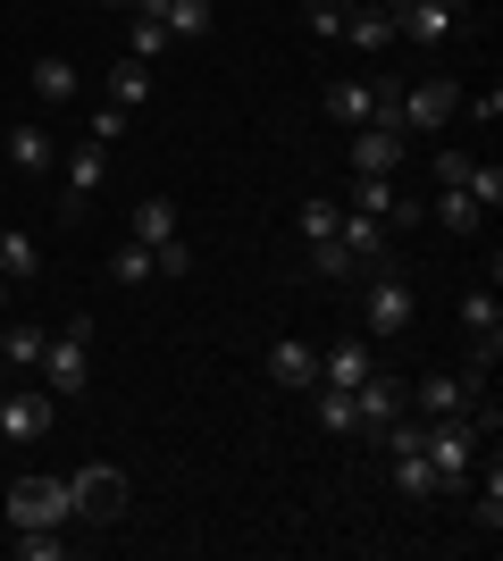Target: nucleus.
<instances>
[{
	"mask_svg": "<svg viewBox=\"0 0 503 561\" xmlns=\"http://www.w3.org/2000/svg\"><path fill=\"white\" fill-rule=\"evenodd\" d=\"M411 420H420V411H411ZM479 453H487V436H479L470 411H454V420H420V461L436 469V486H445V494L479 478Z\"/></svg>",
	"mask_w": 503,
	"mask_h": 561,
	"instance_id": "f257e3e1",
	"label": "nucleus"
},
{
	"mask_svg": "<svg viewBox=\"0 0 503 561\" xmlns=\"http://www.w3.org/2000/svg\"><path fill=\"white\" fill-rule=\"evenodd\" d=\"M411 328H420V294H411V277L386 260V268L361 277V335H411Z\"/></svg>",
	"mask_w": 503,
	"mask_h": 561,
	"instance_id": "f03ea898",
	"label": "nucleus"
},
{
	"mask_svg": "<svg viewBox=\"0 0 503 561\" xmlns=\"http://www.w3.org/2000/svg\"><path fill=\"white\" fill-rule=\"evenodd\" d=\"M84 377H93V319L76 310L68 328H50V344H43V394L76 402V394H84Z\"/></svg>",
	"mask_w": 503,
	"mask_h": 561,
	"instance_id": "7ed1b4c3",
	"label": "nucleus"
},
{
	"mask_svg": "<svg viewBox=\"0 0 503 561\" xmlns=\"http://www.w3.org/2000/svg\"><path fill=\"white\" fill-rule=\"evenodd\" d=\"M386 18H395V43H411V50H454L470 9H454V0H386Z\"/></svg>",
	"mask_w": 503,
	"mask_h": 561,
	"instance_id": "20e7f679",
	"label": "nucleus"
},
{
	"mask_svg": "<svg viewBox=\"0 0 503 561\" xmlns=\"http://www.w3.org/2000/svg\"><path fill=\"white\" fill-rule=\"evenodd\" d=\"M68 512H76V519H93V528L126 519V469H118V461H84V469H68Z\"/></svg>",
	"mask_w": 503,
	"mask_h": 561,
	"instance_id": "39448f33",
	"label": "nucleus"
},
{
	"mask_svg": "<svg viewBox=\"0 0 503 561\" xmlns=\"http://www.w3.org/2000/svg\"><path fill=\"white\" fill-rule=\"evenodd\" d=\"M395 117H403V135H445V126L461 117V84L454 76H420V84H403Z\"/></svg>",
	"mask_w": 503,
	"mask_h": 561,
	"instance_id": "423d86ee",
	"label": "nucleus"
},
{
	"mask_svg": "<svg viewBox=\"0 0 503 561\" xmlns=\"http://www.w3.org/2000/svg\"><path fill=\"white\" fill-rule=\"evenodd\" d=\"M101 185H110V151H101V142H76L68 160H59V218H84L101 202Z\"/></svg>",
	"mask_w": 503,
	"mask_h": 561,
	"instance_id": "0eeeda50",
	"label": "nucleus"
},
{
	"mask_svg": "<svg viewBox=\"0 0 503 561\" xmlns=\"http://www.w3.org/2000/svg\"><path fill=\"white\" fill-rule=\"evenodd\" d=\"M9 528H76L68 478H18L9 486Z\"/></svg>",
	"mask_w": 503,
	"mask_h": 561,
	"instance_id": "6e6552de",
	"label": "nucleus"
},
{
	"mask_svg": "<svg viewBox=\"0 0 503 561\" xmlns=\"http://www.w3.org/2000/svg\"><path fill=\"white\" fill-rule=\"evenodd\" d=\"M50 427H59V394H43V386L0 394V445H43Z\"/></svg>",
	"mask_w": 503,
	"mask_h": 561,
	"instance_id": "1a4fd4ad",
	"label": "nucleus"
},
{
	"mask_svg": "<svg viewBox=\"0 0 503 561\" xmlns=\"http://www.w3.org/2000/svg\"><path fill=\"white\" fill-rule=\"evenodd\" d=\"M411 411V377H395V369H369L353 386V420H361V436H378L386 420H403Z\"/></svg>",
	"mask_w": 503,
	"mask_h": 561,
	"instance_id": "9d476101",
	"label": "nucleus"
},
{
	"mask_svg": "<svg viewBox=\"0 0 503 561\" xmlns=\"http://www.w3.org/2000/svg\"><path fill=\"white\" fill-rule=\"evenodd\" d=\"M335 243H344V260H353V277H369V268L395 260V227L369 218V210H344V218H335Z\"/></svg>",
	"mask_w": 503,
	"mask_h": 561,
	"instance_id": "9b49d317",
	"label": "nucleus"
},
{
	"mask_svg": "<svg viewBox=\"0 0 503 561\" xmlns=\"http://www.w3.org/2000/svg\"><path fill=\"white\" fill-rule=\"evenodd\" d=\"M328 117L344 126V135H353V126H378V117H386V126H403V117L378 101V76H344V84H328Z\"/></svg>",
	"mask_w": 503,
	"mask_h": 561,
	"instance_id": "f8f14e48",
	"label": "nucleus"
},
{
	"mask_svg": "<svg viewBox=\"0 0 503 561\" xmlns=\"http://www.w3.org/2000/svg\"><path fill=\"white\" fill-rule=\"evenodd\" d=\"M353 210H369V218H386V227L403 234V227H420L428 218V202H411L395 176H353Z\"/></svg>",
	"mask_w": 503,
	"mask_h": 561,
	"instance_id": "ddd939ff",
	"label": "nucleus"
},
{
	"mask_svg": "<svg viewBox=\"0 0 503 561\" xmlns=\"http://www.w3.org/2000/svg\"><path fill=\"white\" fill-rule=\"evenodd\" d=\"M403 151H411V135L403 126H353V176H395L403 168Z\"/></svg>",
	"mask_w": 503,
	"mask_h": 561,
	"instance_id": "4468645a",
	"label": "nucleus"
},
{
	"mask_svg": "<svg viewBox=\"0 0 503 561\" xmlns=\"http://www.w3.org/2000/svg\"><path fill=\"white\" fill-rule=\"evenodd\" d=\"M479 394H487V386H470L461 369H436V377L411 386V411H420V420H454V411H470Z\"/></svg>",
	"mask_w": 503,
	"mask_h": 561,
	"instance_id": "2eb2a0df",
	"label": "nucleus"
},
{
	"mask_svg": "<svg viewBox=\"0 0 503 561\" xmlns=\"http://www.w3.org/2000/svg\"><path fill=\"white\" fill-rule=\"evenodd\" d=\"M268 386H286V394H311V386H319V352L302 344V335H277V344H268Z\"/></svg>",
	"mask_w": 503,
	"mask_h": 561,
	"instance_id": "dca6fc26",
	"label": "nucleus"
},
{
	"mask_svg": "<svg viewBox=\"0 0 503 561\" xmlns=\"http://www.w3.org/2000/svg\"><path fill=\"white\" fill-rule=\"evenodd\" d=\"M335 43H353L361 59H386L395 50V18H386V0H361V9H344V34Z\"/></svg>",
	"mask_w": 503,
	"mask_h": 561,
	"instance_id": "f3484780",
	"label": "nucleus"
},
{
	"mask_svg": "<svg viewBox=\"0 0 503 561\" xmlns=\"http://www.w3.org/2000/svg\"><path fill=\"white\" fill-rule=\"evenodd\" d=\"M25 84H34V101H43V110H68V101L84 93V76H76V59H59V50H43V59L25 68Z\"/></svg>",
	"mask_w": 503,
	"mask_h": 561,
	"instance_id": "a211bd4d",
	"label": "nucleus"
},
{
	"mask_svg": "<svg viewBox=\"0 0 503 561\" xmlns=\"http://www.w3.org/2000/svg\"><path fill=\"white\" fill-rule=\"evenodd\" d=\"M428 218H436L445 234H454V243H470V234L487 227V210H479V202H470L461 185H436V193H428Z\"/></svg>",
	"mask_w": 503,
	"mask_h": 561,
	"instance_id": "6ab92c4d",
	"label": "nucleus"
},
{
	"mask_svg": "<svg viewBox=\"0 0 503 561\" xmlns=\"http://www.w3.org/2000/svg\"><path fill=\"white\" fill-rule=\"evenodd\" d=\"M369 369H378V360H369V335H344V344L319 352V386H361Z\"/></svg>",
	"mask_w": 503,
	"mask_h": 561,
	"instance_id": "aec40b11",
	"label": "nucleus"
},
{
	"mask_svg": "<svg viewBox=\"0 0 503 561\" xmlns=\"http://www.w3.org/2000/svg\"><path fill=\"white\" fill-rule=\"evenodd\" d=\"M9 168H18V176H50V168H59V135H50V126H18V135H9Z\"/></svg>",
	"mask_w": 503,
	"mask_h": 561,
	"instance_id": "412c9836",
	"label": "nucleus"
},
{
	"mask_svg": "<svg viewBox=\"0 0 503 561\" xmlns=\"http://www.w3.org/2000/svg\"><path fill=\"white\" fill-rule=\"evenodd\" d=\"M126 234H135V243H168V234H185V218H176V202H168V193H144Z\"/></svg>",
	"mask_w": 503,
	"mask_h": 561,
	"instance_id": "4be33fe9",
	"label": "nucleus"
},
{
	"mask_svg": "<svg viewBox=\"0 0 503 561\" xmlns=\"http://www.w3.org/2000/svg\"><path fill=\"white\" fill-rule=\"evenodd\" d=\"M0 277H43V234H25V227H0Z\"/></svg>",
	"mask_w": 503,
	"mask_h": 561,
	"instance_id": "5701e85b",
	"label": "nucleus"
},
{
	"mask_svg": "<svg viewBox=\"0 0 503 561\" xmlns=\"http://www.w3.org/2000/svg\"><path fill=\"white\" fill-rule=\"evenodd\" d=\"M461 335H470V344L503 335V302H495V285H470V294H461Z\"/></svg>",
	"mask_w": 503,
	"mask_h": 561,
	"instance_id": "b1692460",
	"label": "nucleus"
},
{
	"mask_svg": "<svg viewBox=\"0 0 503 561\" xmlns=\"http://www.w3.org/2000/svg\"><path fill=\"white\" fill-rule=\"evenodd\" d=\"M43 344H50V328H0V360H9V377H25V369H43Z\"/></svg>",
	"mask_w": 503,
	"mask_h": 561,
	"instance_id": "393cba45",
	"label": "nucleus"
},
{
	"mask_svg": "<svg viewBox=\"0 0 503 561\" xmlns=\"http://www.w3.org/2000/svg\"><path fill=\"white\" fill-rule=\"evenodd\" d=\"M168 50H176V34H168L151 9H135V25H126V59H144V68H151V59H168Z\"/></svg>",
	"mask_w": 503,
	"mask_h": 561,
	"instance_id": "a878e982",
	"label": "nucleus"
},
{
	"mask_svg": "<svg viewBox=\"0 0 503 561\" xmlns=\"http://www.w3.org/2000/svg\"><path fill=\"white\" fill-rule=\"evenodd\" d=\"M386 461H395V494H403V503H436V494H445V486H436V469L420 461V453H386Z\"/></svg>",
	"mask_w": 503,
	"mask_h": 561,
	"instance_id": "bb28decb",
	"label": "nucleus"
},
{
	"mask_svg": "<svg viewBox=\"0 0 503 561\" xmlns=\"http://www.w3.org/2000/svg\"><path fill=\"white\" fill-rule=\"evenodd\" d=\"M110 101H118L126 117L151 101V68H144V59H118V68H110Z\"/></svg>",
	"mask_w": 503,
	"mask_h": 561,
	"instance_id": "cd10ccee",
	"label": "nucleus"
},
{
	"mask_svg": "<svg viewBox=\"0 0 503 561\" xmlns=\"http://www.w3.org/2000/svg\"><path fill=\"white\" fill-rule=\"evenodd\" d=\"M470 528L479 537H503V469L487 461V478H479V503H470Z\"/></svg>",
	"mask_w": 503,
	"mask_h": 561,
	"instance_id": "c85d7f7f",
	"label": "nucleus"
},
{
	"mask_svg": "<svg viewBox=\"0 0 503 561\" xmlns=\"http://www.w3.org/2000/svg\"><path fill=\"white\" fill-rule=\"evenodd\" d=\"M101 268H110V285H151V243H135V234H126Z\"/></svg>",
	"mask_w": 503,
	"mask_h": 561,
	"instance_id": "c756f323",
	"label": "nucleus"
},
{
	"mask_svg": "<svg viewBox=\"0 0 503 561\" xmlns=\"http://www.w3.org/2000/svg\"><path fill=\"white\" fill-rule=\"evenodd\" d=\"M461 193H470L479 210H503V168H495V160H470V176H461Z\"/></svg>",
	"mask_w": 503,
	"mask_h": 561,
	"instance_id": "7c9ffc66",
	"label": "nucleus"
},
{
	"mask_svg": "<svg viewBox=\"0 0 503 561\" xmlns=\"http://www.w3.org/2000/svg\"><path fill=\"white\" fill-rule=\"evenodd\" d=\"M18 553L25 561H68V528H18Z\"/></svg>",
	"mask_w": 503,
	"mask_h": 561,
	"instance_id": "2f4dec72",
	"label": "nucleus"
},
{
	"mask_svg": "<svg viewBox=\"0 0 503 561\" xmlns=\"http://www.w3.org/2000/svg\"><path fill=\"white\" fill-rule=\"evenodd\" d=\"M335 218H344V202H302V210H294V234L319 243V234H335Z\"/></svg>",
	"mask_w": 503,
	"mask_h": 561,
	"instance_id": "473e14b6",
	"label": "nucleus"
},
{
	"mask_svg": "<svg viewBox=\"0 0 503 561\" xmlns=\"http://www.w3.org/2000/svg\"><path fill=\"white\" fill-rule=\"evenodd\" d=\"M151 277H193V243H185V234L151 243Z\"/></svg>",
	"mask_w": 503,
	"mask_h": 561,
	"instance_id": "72a5a7b5",
	"label": "nucleus"
},
{
	"mask_svg": "<svg viewBox=\"0 0 503 561\" xmlns=\"http://www.w3.org/2000/svg\"><path fill=\"white\" fill-rule=\"evenodd\" d=\"M84 142H101V151H118V142H126V110H118V101H101V110H93V135H84Z\"/></svg>",
	"mask_w": 503,
	"mask_h": 561,
	"instance_id": "f704fd0d",
	"label": "nucleus"
},
{
	"mask_svg": "<svg viewBox=\"0 0 503 561\" xmlns=\"http://www.w3.org/2000/svg\"><path fill=\"white\" fill-rule=\"evenodd\" d=\"M302 25H311L319 43H335V34H344V9H335V0H311V9H302Z\"/></svg>",
	"mask_w": 503,
	"mask_h": 561,
	"instance_id": "c9c22d12",
	"label": "nucleus"
},
{
	"mask_svg": "<svg viewBox=\"0 0 503 561\" xmlns=\"http://www.w3.org/2000/svg\"><path fill=\"white\" fill-rule=\"evenodd\" d=\"M461 110L479 117V126H495V117H503V84H479V93H461Z\"/></svg>",
	"mask_w": 503,
	"mask_h": 561,
	"instance_id": "e433bc0d",
	"label": "nucleus"
},
{
	"mask_svg": "<svg viewBox=\"0 0 503 561\" xmlns=\"http://www.w3.org/2000/svg\"><path fill=\"white\" fill-rule=\"evenodd\" d=\"M461 176H470V151H461V142H445V151H436V185H461Z\"/></svg>",
	"mask_w": 503,
	"mask_h": 561,
	"instance_id": "4c0bfd02",
	"label": "nucleus"
},
{
	"mask_svg": "<svg viewBox=\"0 0 503 561\" xmlns=\"http://www.w3.org/2000/svg\"><path fill=\"white\" fill-rule=\"evenodd\" d=\"M0 310H9V277H0Z\"/></svg>",
	"mask_w": 503,
	"mask_h": 561,
	"instance_id": "58836bf2",
	"label": "nucleus"
},
{
	"mask_svg": "<svg viewBox=\"0 0 503 561\" xmlns=\"http://www.w3.org/2000/svg\"><path fill=\"white\" fill-rule=\"evenodd\" d=\"M335 9H361V0H335Z\"/></svg>",
	"mask_w": 503,
	"mask_h": 561,
	"instance_id": "ea45409f",
	"label": "nucleus"
},
{
	"mask_svg": "<svg viewBox=\"0 0 503 561\" xmlns=\"http://www.w3.org/2000/svg\"><path fill=\"white\" fill-rule=\"evenodd\" d=\"M110 9H126V0H110Z\"/></svg>",
	"mask_w": 503,
	"mask_h": 561,
	"instance_id": "a19ab883",
	"label": "nucleus"
},
{
	"mask_svg": "<svg viewBox=\"0 0 503 561\" xmlns=\"http://www.w3.org/2000/svg\"><path fill=\"white\" fill-rule=\"evenodd\" d=\"M454 9H470V0H454Z\"/></svg>",
	"mask_w": 503,
	"mask_h": 561,
	"instance_id": "79ce46f5",
	"label": "nucleus"
}]
</instances>
